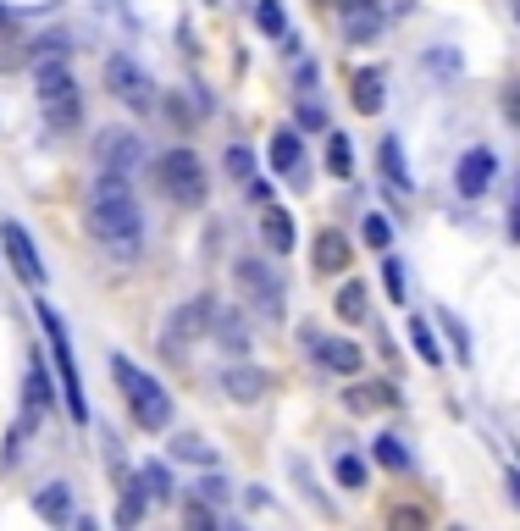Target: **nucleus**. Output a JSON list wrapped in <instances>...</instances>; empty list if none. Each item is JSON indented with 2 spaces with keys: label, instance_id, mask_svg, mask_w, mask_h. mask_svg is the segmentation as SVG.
Here are the masks:
<instances>
[{
  "label": "nucleus",
  "instance_id": "nucleus-1",
  "mask_svg": "<svg viewBox=\"0 0 520 531\" xmlns=\"http://www.w3.org/2000/svg\"><path fill=\"white\" fill-rule=\"evenodd\" d=\"M83 227L111 249V260H133L144 238V211L133 200V183L122 172H100L89 183V200H83Z\"/></svg>",
  "mask_w": 520,
  "mask_h": 531
},
{
  "label": "nucleus",
  "instance_id": "nucleus-2",
  "mask_svg": "<svg viewBox=\"0 0 520 531\" xmlns=\"http://www.w3.org/2000/svg\"><path fill=\"white\" fill-rule=\"evenodd\" d=\"M111 377H117V388L128 393V410H133V421H139L144 432H166V426H172V393H166L144 366H133L128 354H111Z\"/></svg>",
  "mask_w": 520,
  "mask_h": 531
},
{
  "label": "nucleus",
  "instance_id": "nucleus-3",
  "mask_svg": "<svg viewBox=\"0 0 520 531\" xmlns=\"http://www.w3.org/2000/svg\"><path fill=\"white\" fill-rule=\"evenodd\" d=\"M155 189H161L172 205H183V211L205 205V194H211L205 161H200L194 150H166V155H155Z\"/></svg>",
  "mask_w": 520,
  "mask_h": 531
},
{
  "label": "nucleus",
  "instance_id": "nucleus-4",
  "mask_svg": "<svg viewBox=\"0 0 520 531\" xmlns=\"http://www.w3.org/2000/svg\"><path fill=\"white\" fill-rule=\"evenodd\" d=\"M39 327H45V338H50V354H56V371H61V399H67V415L72 421H89V399H83V377H78V360H72V338H67V327H61V316L39 299Z\"/></svg>",
  "mask_w": 520,
  "mask_h": 531
},
{
  "label": "nucleus",
  "instance_id": "nucleus-5",
  "mask_svg": "<svg viewBox=\"0 0 520 531\" xmlns=\"http://www.w3.org/2000/svg\"><path fill=\"white\" fill-rule=\"evenodd\" d=\"M233 283H238V294H244L266 321H283V277H277L272 266H260V260H238Z\"/></svg>",
  "mask_w": 520,
  "mask_h": 531
},
{
  "label": "nucleus",
  "instance_id": "nucleus-6",
  "mask_svg": "<svg viewBox=\"0 0 520 531\" xmlns=\"http://www.w3.org/2000/svg\"><path fill=\"white\" fill-rule=\"evenodd\" d=\"M106 89H111V100H122L128 111H150L155 106V78L133 56H111L106 61Z\"/></svg>",
  "mask_w": 520,
  "mask_h": 531
},
{
  "label": "nucleus",
  "instance_id": "nucleus-7",
  "mask_svg": "<svg viewBox=\"0 0 520 531\" xmlns=\"http://www.w3.org/2000/svg\"><path fill=\"white\" fill-rule=\"evenodd\" d=\"M211 310H216V299H205V294L172 310V321H166V332H161V349H166V360H172V354H183L189 343H200L205 332H211Z\"/></svg>",
  "mask_w": 520,
  "mask_h": 531
},
{
  "label": "nucleus",
  "instance_id": "nucleus-8",
  "mask_svg": "<svg viewBox=\"0 0 520 531\" xmlns=\"http://www.w3.org/2000/svg\"><path fill=\"white\" fill-rule=\"evenodd\" d=\"M95 166H100V172L133 177L144 166V139L133 128H100L95 133Z\"/></svg>",
  "mask_w": 520,
  "mask_h": 531
},
{
  "label": "nucleus",
  "instance_id": "nucleus-9",
  "mask_svg": "<svg viewBox=\"0 0 520 531\" xmlns=\"http://www.w3.org/2000/svg\"><path fill=\"white\" fill-rule=\"evenodd\" d=\"M498 177V155L487 150V144H471V150L454 161V189H460V200H482L487 189H493Z\"/></svg>",
  "mask_w": 520,
  "mask_h": 531
},
{
  "label": "nucleus",
  "instance_id": "nucleus-10",
  "mask_svg": "<svg viewBox=\"0 0 520 531\" xmlns=\"http://www.w3.org/2000/svg\"><path fill=\"white\" fill-rule=\"evenodd\" d=\"M299 343L305 349H316V360L327 371H338V377H360V366H366V349L349 338H321V332H299Z\"/></svg>",
  "mask_w": 520,
  "mask_h": 531
},
{
  "label": "nucleus",
  "instance_id": "nucleus-11",
  "mask_svg": "<svg viewBox=\"0 0 520 531\" xmlns=\"http://www.w3.org/2000/svg\"><path fill=\"white\" fill-rule=\"evenodd\" d=\"M0 244H6V260H12V272L23 277L28 288L45 283V260H39L34 238L23 233V222H0Z\"/></svg>",
  "mask_w": 520,
  "mask_h": 531
},
{
  "label": "nucleus",
  "instance_id": "nucleus-12",
  "mask_svg": "<svg viewBox=\"0 0 520 531\" xmlns=\"http://www.w3.org/2000/svg\"><path fill=\"white\" fill-rule=\"evenodd\" d=\"M266 155H272V172H283L288 183H294V189H305V183H310L305 139H299L294 128H277V133H272V150H266Z\"/></svg>",
  "mask_w": 520,
  "mask_h": 531
},
{
  "label": "nucleus",
  "instance_id": "nucleus-13",
  "mask_svg": "<svg viewBox=\"0 0 520 531\" xmlns=\"http://www.w3.org/2000/svg\"><path fill=\"white\" fill-rule=\"evenodd\" d=\"M310 260H316L321 277H343L355 266V244H349V233L327 227V233H316V244H310Z\"/></svg>",
  "mask_w": 520,
  "mask_h": 531
},
{
  "label": "nucleus",
  "instance_id": "nucleus-14",
  "mask_svg": "<svg viewBox=\"0 0 520 531\" xmlns=\"http://www.w3.org/2000/svg\"><path fill=\"white\" fill-rule=\"evenodd\" d=\"M34 95H39V106H50L61 95H78L67 56H34Z\"/></svg>",
  "mask_w": 520,
  "mask_h": 531
},
{
  "label": "nucleus",
  "instance_id": "nucleus-15",
  "mask_svg": "<svg viewBox=\"0 0 520 531\" xmlns=\"http://www.w3.org/2000/svg\"><path fill=\"white\" fill-rule=\"evenodd\" d=\"M272 388V377H266V371L260 366H227L222 371V393L233 404H260V393Z\"/></svg>",
  "mask_w": 520,
  "mask_h": 531
},
{
  "label": "nucleus",
  "instance_id": "nucleus-16",
  "mask_svg": "<svg viewBox=\"0 0 520 531\" xmlns=\"http://www.w3.org/2000/svg\"><path fill=\"white\" fill-rule=\"evenodd\" d=\"M211 338L222 343L227 354H249V321H244V310L216 305V310H211Z\"/></svg>",
  "mask_w": 520,
  "mask_h": 531
},
{
  "label": "nucleus",
  "instance_id": "nucleus-17",
  "mask_svg": "<svg viewBox=\"0 0 520 531\" xmlns=\"http://www.w3.org/2000/svg\"><path fill=\"white\" fill-rule=\"evenodd\" d=\"M377 161H382V177H388V183H393L399 194H410V189H415V177H410V155H404V139H399V133H388V139H382Z\"/></svg>",
  "mask_w": 520,
  "mask_h": 531
},
{
  "label": "nucleus",
  "instance_id": "nucleus-18",
  "mask_svg": "<svg viewBox=\"0 0 520 531\" xmlns=\"http://www.w3.org/2000/svg\"><path fill=\"white\" fill-rule=\"evenodd\" d=\"M382 83H388V72H382V67H360L355 72V111H360V117H377V111H382V100H388V95H382Z\"/></svg>",
  "mask_w": 520,
  "mask_h": 531
},
{
  "label": "nucleus",
  "instance_id": "nucleus-19",
  "mask_svg": "<svg viewBox=\"0 0 520 531\" xmlns=\"http://www.w3.org/2000/svg\"><path fill=\"white\" fill-rule=\"evenodd\" d=\"M382 6L371 0V6H355V12H343V34H349V45H371V39L382 34Z\"/></svg>",
  "mask_w": 520,
  "mask_h": 531
},
{
  "label": "nucleus",
  "instance_id": "nucleus-20",
  "mask_svg": "<svg viewBox=\"0 0 520 531\" xmlns=\"http://www.w3.org/2000/svg\"><path fill=\"white\" fill-rule=\"evenodd\" d=\"M34 509H39V520H50V526H67V520H72V493H67V482L39 487V493H34Z\"/></svg>",
  "mask_w": 520,
  "mask_h": 531
},
{
  "label": "nucleus",
  "instance_id": "nucleus-21",
  "mask_svg": "<svg viewBox=\"0 0 520 531\" xmlns=\"http://www.w3.org/2000/svg\"><path fill=\"white\" fill-rule=\"evenodd\" d=\"M23 432L34 426V415H45L50 410V377H45V366H28V382H23Z\"/></svg>",
  "mask_w": 520,
  "mask_h": 531
},
{
  "label": "nucleus",
  "instance_id": "nucleus-22",
  "mask_svg": "<svg viewBox=\"0 0 520 531\" xmlns=\"http://www.w3.org/2000/svg\"><path fill=\"white\" fill-rule=\"evenodd\" d=\"M45 128H50V133H72V128H83V95H61V100H50V106H45Z\"/></svg>",
  "mask_w": 520,
  "mask_h": 531
},
{
  "label": "nucleus",
  "instance_id": "nucleus-23",
  "mask_svg": "<svg viewBox=\"0 0 520 531\" xmlns=\"http://www.w3.org/2000/svg\"><path fill=\"white\" fill-rule=\"evenodd\" d=\"M343 404H349V415H371V410H382V404H393V388L388 382H360V388L343 393Z\"/></svg>",
  "mask_w": 520,
  "mask_h": 531
},
{
  "label": "nucleus",
  "instance_id": "nucleus-24",
  "mask_svg": "<svg viewBox=\"0 0 520 531\" xmlns=\"http://www.w3.org/2000/svg\"><path fill=\"white\" fill-rule=\"evenodd\" d=\"M332 476H338V487H343V493H366V482H371V465L360 460V454H338V460H332Z\"/></svg>",
  "mask_w": 520,
  "mask_h": 531
},
{
  "label": "nucleus",
  "instance_id": "nucleus-25",
  "mask_svg": "<svg viewBox=\"0 0 520 531\" xmlns=\"http://www.w3.org/2000/svg\"><path fill=\"white\" fill-rule=\"evenodd\" d=\"M371 299H366V283H355V277H349V283L338 288V299H332V310H338V321H366L371 316Z\"/></svg>",
  "mask_w": 520,
  "mask_h": 531
},
{
  "label": "nucleus",
  "instance_id": "nucleus-26",
  "mask_svg": "<svg viewBox=\"0 0 520 531\" xmlns=\"http://www.w3.org/2000/svg\"><path fill=\"white\" fill-rule=\"evenodd\" d=\"M327 172L332 177H355V144H349V133H327Z\"/></svg>",
  "mask_w": 520,
  "mask_h": 531
},
{
  "label": "nucleus",
  "instance_id": "nucleus-27",
  "mask_svg": "<svg viewBox=\"0 0 520 531\" xmlns=\"http://www.w3.org/2000/svg\"><path fill=\"white\" fill-rule=\"evenodd\" d=\"M371 460L382 465V471H410V449H404V437L382 432L377 443H371Z\"/></svg>",
  "mask_w": 520,
  "mask_h": 531
},
{
  "label": "nucleus",
  "instance_id": "nucleus-28",
  "mask_svg": "<svg viewBox=\"0 0 520 531\" xmlns=\"http://www.w3.org/2000/svg\"><path fill=\"white\" fill-rule=\"evenodd\" d=\"M172 460H189V465H205V471H211L216 449L205 443V437H194V432H178V437H172Z\"/></svg>",
  "mask_w": 520,
  "mask_h": 531
},
{
  "label": "nucleus",
  "instance_id": "nucleus-29",
  "mask_svg": "<svg viewBox=\"0 0 520 531\" xmlns=\"http://www.w3.org/2000/svg\"><path fill=\"white\" fill-rule=\"evenodd\" d=\"M266 244H272L277 255H288V249H294V216L277 211V205H266Z\"/></svg>",
  "mask_w": 520,
  "mask_h": 531
},
{
  "label": "nucleus",
  "instance_id": "nucleus-30",
  "mask_svg": "<svg viewBox=\"0 0 520 531\" xmlns=\"http://www.w3.org/2000/svg\"><path fill=\"white\" fill-rule=\"evenodd\" d=\"M255 28L266 39H283L288 34V17H283V0H255Z\"/></svg>",
  "mask_w": 520,
  "mask_h": 531
},
{
  "label": "nucleus",
  "instance_id": "nucleus-31",
  "mask_svg": "<svg viewBox=\"0 0 520 531\" xmlns=\"http://www.w3.org/2000/svg\"><path fill=\"white\" fill-rule=\"evenodd\" d=\"M410 343H415V354H421L426 366H443V343H438V332L426 327V321H421V316H415V321H410Z\"/></svg>",
  "mask_w": 520,
  "mask_h": 531
},
{
  "label": "nucleus",
  "instance_id": "nucleus-32",
  "mask_svg": "<svg viewBox=\"0 0 520 531\" xmlns=\"http://www.w3.org/2000/svg\"><path fill=\"white\" fill-rule=\"evenodd\" d=\"M139 482H144V493H150V498H172V493H178V482H172V471H166L161 460H150V465H144V471H139Z\"/></svg>",
  "mask_w": 520,
  "mask_h": 531
},
{
  "label": "nucleus",
  "instance_id": "nucleus-33",
  "mask_svg": "<svg viewBox=\"0 0 520 531\" xmlns=\"http://www.w3.org/2000/svg\"><path fill=\"white\" fill-rule=\"evenodd\" d=\"M421 72L454 83V78H460V56H454V50H426V56H421Z\"/></svg>",
  "mask_w": 520,
  "mask_h": 531
},
{
  "label": "nucleus",
  "instance_id": "nucleus-34",
  "mask_svg": "<svg viewBox=\"0 0 520 531\" xmlns=\"http://www.w3.org/2000/svg\"><path fill=\"white\" fill-rule=\"evenodd\" d=\"M144 520V482L139 487H122V504H117V526H139Z\"/></svg>",
  "mask_w": 520,
  "mask_h": 531
},
{
  "label": "nucleus",
  "instance_id": "nucleus-35",
  "mask_svg": "<svg viewBox=\"0 0 520 531\" xmlns=\"http://www.w3.org/2000/svg\"><path fill=\"white\" fill-rule=\"evenodd\" d=\"M438 327L449 332V343H454V354L460 360H471V332H465V321L454 316V310H438Z\"/></svg>",
  "mask_w": 520,
  "mask_h": 531
},
{
  "label": "nucleus",
  "instance_id": "nucleus-36",
  "mask_svg": "<svg viewBox=\"0 0 520 531\" xmlns=\"http://www.w3.org/2000/svg\"><path fill=\"white\" fill-rule=\"evenodd\" d=\"M227 177H233V183H255V155L244 150V144H233V150H227Z\"/></svg>",
  "mask_w": 520,
  "mask_h": 531
},
{
  "label": "nucleus",
  "instance_id": "nucleus-37",
  "mask_svg": "<svg viewBox=\"0 0 520 531\" xmlns=\"http://www.w3.org/2000/svg\"><path fill=\"white\" fill-rule=\"evenodd\" d=\"M382 288H388V299L393 305H404V260H382Z\"/></svg>",
  "mask_w": 520,
  "mask_h": 531
},
{
  "label": "nucleus",
  "instance_id": "nucleus-38",
  "mask_svg": "<svg viewBox=\"0 0 520 531\" xmlns=\"http://www.w3.org/2000/svg\"><path fill=\"white\" fill-rule=\"evenodd\" d=\"M360 233H366L371 249H388V244H393V222H388V216H377V211L366 216V227H360Z\"/></svg>",
  "mask_w": 520,
  "mask_h": 531
},
{
  "label": "nucleus",
  "instance_id": "nucleus-39",
  "mask_svg": "<svg viewBox=\"0 0 520 531\" xmlns=\"http://www.w3.org/2000/svg\"><path fill=\"white\" fill-rule=\"evenodd\" d=\"M200 498H205V504H227V498H233V482H227L222 471L200 476Z\"/></svg>",
  "mask_w": 520,
  "mask_h": 531
},
{
  "label": "nucleus",
  "instance_id": "nucleus-40",
  "mask_svg": "<svg viewBox=\"0 0 520 531\" xmlns=\"http://www.w3.org/2000/svg\"><path fill=\"white\" fill-rule=\"evenodd\" d=\"M504 122H509V128H520V78L504 89Z\"/></svg>",
  "mask_w": 520,
  "mask_h": 531
},
{
  "label": "nucleus",
  "instance_id": "nucleus-41",
  "mask_svg": "<svg viewBox=\"0 0 520 531\" xmlns=\"http://www.w3.org/2000/svg\"><path fill=\"white\" fill-rule=\"evenodd\" d=\"M189 526H216V504H189Z\"/></svg>",
  "mask_w": 520,
  "mask_h": 531
},
{
  "label": "nucleus",
  "instance_id": "nucleus-42",
  "mask_svg": "<svg viewBox=\"0 0 520 531\" xmlns=\"http://www.w3.org/2000/svg\"><path fill=\"white\" fill-rule=\"evenodd\" d=\"M299 122H305V128H327V117H321V106H299Z\"/></svg>",
  "mask_w": 520,
  "mask_h": 531
},
{
  "label": "nucleus",
  "instance_id": "nucleus-43",
  "mask_svg": "<svg viewBox=\"0 0 520 531\" xmlns=\"http://www.w3.org/2000/svg\"><path fill=\"white\" fill-rule=\"evenodd\" d=\"M382 12H388V17H404V12H415V0H382Z\"/></svg>",
  "mask_w": 520,
  "mask_h": 531
},
{
  "label": "nucleus",
  "instance_id": "nucleus-44",
  "mask_svg": "<svg viewBox=\"0 0 520 531\" xmlns=\"http://www.w3.org/2000/svg\"><path fill=\"white\" fill-rule=\"evenodd\" d=\"M509 238L520 244V189H515V211H509Z\"/></svg>",
  "mask_w": 520,
  "mask_h": 531
},
{
  "label": "nucleus",
  "instance_id": "nucleus-45",
  "mask_svg": "<svg viewBox=\"0 0 520 531\" xmlns=\"http://www.w3.org/2000/svg\"><path fill=\"white\" fill-rule=\"evenodd\" d=\"M509 504L520 509V471H509Z\"/></svg>",
  "mask_w": 520,
  "mask_h": 531
},
{
  "label": "nucleus",
  "instance_id": "nucleus-46",
  "mask_svg": "<svg viewBox=\"0 0 520 531\" xmlns=\"http://www.w3.org/2000/svg\"><path fill=\"white\" fill-rule=\"evenodd\" d=\"M6 23H12V6H0V28H6Z\"/></svg>",
  "mask_w": 520,
  "mask_h": 531
},
{
  "label": "nucleus",
  "instance_id": "nucleus-47",
  "mask_svg": "<svg viewBox=\"0 0 520 531\" xmlns=\"http://www.w3.org/2000/svg\"><path fill=\"white\" fill-rule=\"evenodd\" d=\"M509 12H515V23H520V0H509Z\"/></svg>",
  "mask_w": 520,
  "mask_h": 531
}]
</instances>
